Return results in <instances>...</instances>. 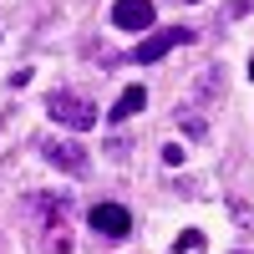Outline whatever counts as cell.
I'll return each mask as SVG.
<instances>
[{"label":"cell","instance_id":"3","mask_svg":"<svg viewBox=\"0 0 254 254\" xmlns=\"http://www.w3.org/2000/svg\"><path fill=\"white\" fill-rule=\"evenodd\" d=\"M41 153H46V163H51V168H61V173H71V178H81V173L92 168L87 147H81V142H71V137H51L46 147H41Z\"/></svg>","mask_w":254,"mask_h":254},{"label":"cell","instance_id":"2","mask_svg":"<svg viewBox=\"0 0 254 254\" xmlns=\"http://www.w3.org/2000/svg\"><path fill=\"white\" fill-rule=\"evenodd\" d=\"M193 36H198V31H188V26H168V31H153V36H142L137 46H132V61H142V66H147V61H163V56L173 51V46H188Z\"/></svg>","mask_w":254,"mask_h":254},{"label":"cell","instance_id":"7","mask_svg":"<svg viewBox=\"0 0 254 254\" xmlns=\"http://www.w3.org/2000/svg\"><path fill=\"white\" fill-rule=\"evenodd\" d=\"M173 249H178V254H183V249H203V234H198V229H183V239H178Z\"/></svg>","mask_w":254,"mask_h":254},{"label":"cell","instance_id":"10","mask_svg":"<svg viewBox=\"0 0 254 254\" xmlns=\"http://www.w3.org/2000/svg\"><path fill=\"white\" fill-rule=\"evenodd\" d=\"M188 5H198V0H188Z\"/></svg>","mask_w":254,"mask_h":254},{"label":"cell","instance_id":"4","mask_svg":"<svg viewBox=\"0 0 254 254\" xmlns=\"http://www.w3.org/2000/svg\"><path fill=\"white\" fill-rule=\"evenodd\" d=\"M87 224L97 229L102 239H127V234H132V214H127L122 203H97L87 214Z\"/></svg>","mask_w":254,"mask_h":254},{"label":"cell","instance_id":"9","mask_svg":"<svg viewBox=\"0 0 254 254\" xmlns=\"http://www.w3.org/2000/svg\"><path fill=\"white\" fill-rule=\"evenodd\" d=\"M249 81H254V56H249Z\"/></svg>","mask_w":254,"mask_h":254},{"label":"cell","instance_id":"6","mask_svg":"<svg viewBox=\"0 0 254 254\" xmlns=\"http://www.w3.org/2000/svg\"><path fill=\"white\" fill-rule=\"evenodd\" d=\"M142 107H147V87H127V92L112 102V112H107V117H112V122H127V117H137Z\"/></svg>","mask_w":254,"mask_h":254},{"label":"cell","instance_id":"5","mask_svg":"<svg viewBox=\"0 0 254 254\" xmlns=\"http://www.w3.org/2000/svg\"><path fill=\"white\" fill-rule=\"evenodd\" d=\"M112 26L117 31H147L153 26V0H112Z\"/></svg>","mask_w":254,"mask_h":254},{"label":"cell","instance_id":"11","mask_svg":"<svg viewBox=\"0 0 254 254\" xmlns=\"http://www.w3.org/2000/svg\"><path fill=\"white\" fill-rule=\"evenodd\" d=\"M239 254H244V249H239Z\"/></svg>","mask_w":254,"mask_h":254},{"label":"cell","instance_id":"8","mask_svg":"<svg viewBox=\"0 0 254 254\" xmlns=\"http://www.w3.org/2000/svg\"><path fill=\"white\" fill-rule=\"evenodd\" d=\"M163 163H173V168H178V163H183V147H178V142H168V147H163Z\"/></svg>","mask_w":254,"mask_h":254},{"label":"cell","instance_id":"1","mask_svg":"<svg viewBox=\"0 0 254 254\" xmlns=\"http://www.w3.org/2000/svg\"><path fill=\"white\" fill-rule=\"evenodd\" d=\"M46 117L71 127V132H92L97 127V107H92V97H81V92H51L46 97Z\"/></svg>","mask_w":254,"mask_h":254}]
</instances>
